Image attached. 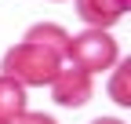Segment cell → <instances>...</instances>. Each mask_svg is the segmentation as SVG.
<instances>
[{
    "label": "cell",
    "mask_w": 131,
    "mask_h": 124,
    "mask_svg": "<svg viewBox=\"0 0 131 124\" xmlns=\"http://www.w3.org/2000/svg\"><path fill=\"white\" fill-rule=\"evenodd\" d=\"M62 55L44 48V44H33L22 37V44H15V48L4 55V73L0 77H11V80H18L22 88H44L55 80V73L62 69Z\"/></svg>",
    "instance_id": "6da1fadb"
},
{
    "label": "cell",
    "mask_w": 131,
    "mask_h": 124,
    "mask_svg": "<svg viewBox=\"0 0 131 124\" xmlns=\"http://www.w3.org/2000/svg\"><path fill=\"white\" fill-rule=\"evenodd\" d=\"M66 62L84 73H102V69H113V62H120V51H117V40L109 37V29H84V33L69 37Z\"/></svg>",
    "instance_id": "7a4b0ae2"
},
{
    "label": "cell",
    "mask_w": 131,
    "mask_h": 124,
    "mask_svg": "<svg viewBox=\"0 0 131 124\" xmlns=\"http://www.w3.org/2000/svg\"><path fill=\"white\" fill-rule=\"evenodd\" d=\"M51 88V99L58 106H69V110H80L84 102H91L95 95V84H91V73L69 66V62H62V69L55 73V80L47 84Z\"/></svg>",
    "instance_id": "3957f363"
},
{
    "label": "cell",
    "mask_w": 131,
    "mask_h": 124,
    "mask_svg": "<svg viewBox=\"0 0 131 124\" xmlns=\"http://www.w3.org/2000/svg\"><path fill=\"white\" fill-rule=\"evenodd\" d=\"M131 0H77V15L88 22V29H109L124 18Z\"/></svg>",
    "instance_id": "277c9868"
},
{
    "label": "cell",
    "mask_w": 131,
    "mask_h": 124,
    "mask_svg": "<svg viewBox=\"0 0 131 124\" xmlns=\"http://www.w3.org/2000/svg\"><path fill=\"white\" fill-rule=\"evenodd\" d=\"M18 113H26V88L11 77H0V124L15 120Z\"/></svg>",
    "instance_id": "5b68a950"
},
{
    "label": "cell",
    "mask_w": 131,
    "mask_h": 124,
    "mask_svg": "<svg viewBox=\"0 0 131 124\" xmlns=\"http://www.w3.org/2000/svg\"><path fill=\"white\" fill-rule=\"evenodd\" d=\"M26 40L44 44V48H51V51H58V55L66 58V44H69V33H66L62 26H55V22H40V26H33L29 33H26Z\"/></svg>",
    "instance_id": "8992f818"
},
{
    "label": "cell",
    "mask_w": 131,
    "mask_h": 124,
    "mask_svg": "<svg viewBox=\"0 0 131 124\" xmlns=\"http://www.w3.org/2000/svg\"><path fill=\"white\" fill-rule=\"evenodd\" d=\"M106 91H109V99L117 106H131V58L113 62V77H109Z\"/></svg>",
    "instance_id": "52a82bcc"
},
{
    "label": "cell",
    "mask_w": 131,
    "mask_h": 124,
    "mask_svg": "<svg viewBox=\"0 0 131 124\" xmlns=\"http://www.w3.org/2000/svg\"><path fill=\"white\" fill-rule=\"evenodd\" d=\"M7 124H58V120L47 117V113H33V110H26V113H18L15 120H7Z\"/></svg>",
    "instance_id": "ba28073f"
},
{
    "label": "cell",
    "mask_w": 131,
    "mask_h": 124,
    "mask_svg": "<svg viewBox=\"0 0 131 124\" xmlns=\"http://www.w3.org/2000/svg\"><path fill=\"white\" fill-rule=\"evenodd\" d=\"M91 124H124V120H117V117H95Z\"/></svg>",
    "instance_id": "9c48e42d"
}]
</instances>
